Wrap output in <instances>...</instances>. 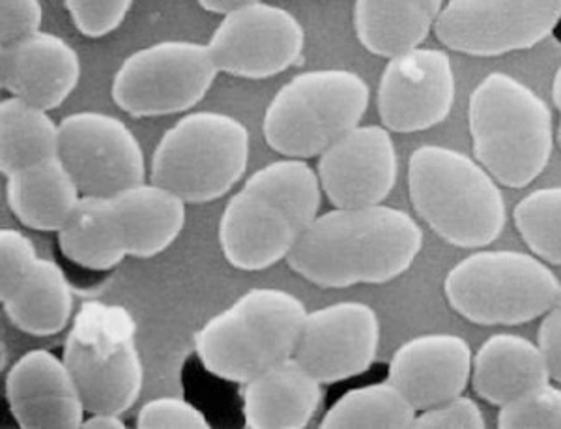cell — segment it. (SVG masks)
Listing matches in <instances>:
<instances>
[{"label":"cell","instance_id":"cell-13","mask_svg":"<svg viewBox=\"0 0 561 429\" xmlns=\"http://www.w3.org/2000/svg\"><path fill=\"white\" fill-rule=\"evenodd\" d=\"M58 158L83 195L108 197L147 182V161L126 122L98 111H79L60 121Z\"/></svg>","mask_w":561,"mask_h":429},{"label":"cell","instance_id":"cell-3","mask_svg":"<svg viewBox=\"0 0 561 429\" xmlns=\"http://www.w3.org/2000/svg\"><path fill=\"white\" fill-rule=\"evenodd\" d=\"M410 203L457 248H485L504 232V193L485 167L455 148L423 145L409 161Z\"/></svg>","mask_w":561,"mask_h":429},{"label":"cell","instance_id":"cell-15","mask_svg":"<svg viewBox=\"0 0 561 429\" xmlns=\"http://www.w3.org/2000/svg\"><path fill=\"white\" fill-rule=\"evenodd\" d=\"M380 346V320L364 302H337L306 315L294 359L322 385L369 372Z\"/></svg>","mask_w":561,"mask_h":429},{"label":"cell","instance_id":"cell-34","mask_svg":"<svg viewBox=\"0 0 561 429\" xmlns=\"http://www.w3.org/2000/svg\"><path fill=\"white\" fill-rule=\"evenodd\" d=\"M36 259L38 251L31 238L18 229L4 227L0 232V296L12 291Z\"/></svg>","mask_w":561,"mask_h":429},{"label":"cell","instance_id":"cell-21","mask_svg":"<svg viewBox=\"0 0 561 429\" xmlns=\"http://www.w3.org/2000/svg\"><path fill=\"white\" fill-rule=\"evenodd\" d=\"M550 379L541 347L517 334H494L473 357V391L496 407L549 385Z\"/></svg>","mask_w":561,"mask_h":429},{"label":"cell","instance_id":"cell-35","mask_svg":"<svg viewBox=\"0 0 561 429\" xmlns=\"http://www.w3.org/2000/svg\"><path fill=\"white\" fill-rule=\"evenodd\" d=\"M39 0H0V44L8 45L42 31Z\"/></svg>","mask_w":561,"mask_h":429},{"label":"cell","instance_id":"cell-38","mask_svg":"<svg viewBox=\"0 0 561 429\" xmlns=\"http://www.w3.org/2000/svg\"><path fill=\"white\" fill-rule=\"evenodd\" d=\"M197 2L198 7L206 10V12L225 15V13L232 12L237 8L248 7V4L261 2V0H197Z\"/></svg>","mask_w":561,"mask_h":429},{"label":"cell","instance_id":"cell-40","mask_svg":"<svg viewBox=\"0 0 561 429\" xmlns=\"http://www.w3.org/2000/svg\"><path fill=\"white\" fill-rule=\"evenodd\" d=\"M427 4H431V7L436 8V10H440L444 8V0H425Z\"/></svg>","mask_w":561,"mask_h":429},{"label":"cell","instance_id":"cell-37","mask_svg":"<svg viewBox=\"0 0 561 429\" xmlns=\"http://www.w3.org/2000/svg\"><path fill=\"white\" fill-rule=\"evenodd\" d=\"M84 429H126V422L122 420V415L116 413H90L89 418H84Z\"/></svg>","mask_w":561,"mask_h":429},{"label":"cell","instance_id":"cell-32","mask_svg":"<svg viewBox=\"0 0 561 429\" xmlns=\"http://www.w3.org/2000/svg\"><path fill=\"white\" fill-rule=\"evenodd\" d=\"M139 429H210L203 410L180 397H156L137 413Z\"/></svg>","mask_w":561,"mask_h":429},{"label":"cell","instance_id":"cell-39","mask_svg":"<svg viewBox=\"0 0 561 429\" xmlns=\"http://www.w3.org/2000/svg\"><path fill=\"white\" fill-rule=\"evenodd\" d=\"M552 100H554L556 110L560 113V126H558V139L561 145V66L556 71L554 83H552Z\"/></svg>","mask_w":561,"mask_h":429},{"label":"cell","instance_id":"cell-2","mask_svg":"<svg viewBox=\"0 0 561 429\" xmlns=\"http://www.w3.org/2000/svg\"><path fill=\"white\" fill-rule=\"evenodd\" d=\"M317 169L306 160L272 161L251 174L225 206L219 248L234 269L261 272L290 256L319 216Z\"/></svg>","mask_w":561,"mask_h":429},{"label":"cell","instance_id":"cell-27","mask_svg":"<svg viewBox=\"0 0 561 429\" xmlns=\"http://www.w3.org/2000/svg\"><path fill=\"white\" fill-rule=\"evenodd\" d=\"M60 124L21 98L0 102V171L4 177L57 158Z\"/></svg>","mask_w":561,"mask_h":429},{"label":"cell","instance_id":"cell-11","mask_svg":"<svg viewBox=\"0 0 561 429\" xmlns=\"http://www.w3.org/2000/svg\"><path fill=\"white\" fill-rule=\"evenodd\" d=\"M561 25V0H447L434 25L442 45L470 57L524 52Z\"/></svg>","mask_w":561,"mask_h":429},{"label":"cell","instance_id":"cell-20","mask_svg":"<svg viewBox=\"0 0 561 429\" xmlns=\"http://www.w3.org/2000/svg\"><path fill=\"white\" fill-rule=\"evenodd\" d=\"M322 399L319 379L294 357L283 360L243 385L245 428H307L317 417Z\"/></svg>","mask_w":561,"mask_h":429},{"label":"cell","instance_id":"cell-18","mask_svg":"<svg viewBox=\"0 0 561 429\" xmlns=\"http://www.w3.org/2000/svg\"><path fill=\"white\" fill-rule=\"evenodd\" d=\"M472 349L455 334H423L391 357L388 381L417 413L462 396L472 381Z\"/></svg>","mask_w":561,"mask_h":429},{"label":"cell","instance_id":"cell-36","mask_svg":"<svg viewBox=\"0 0 561 429\" xmlns=\"http://www.w3.org/2000/svg\"><path fill=\"white\" fill-rule=\"evenodd\" d=\"M537 346L549 364L550 375L561 383V287L549 312L542 315L541 327L537 332Z\"/></svg>","mask_w":561,"mask_h":429},{"label":"cell","instance_id":"cell-6","mask_svg":"<svg viewBox=\"0 0 561 429\" xmlns=\"http://www.w3.org/2000/svg\"><path fill=\"white\" fill-rule=\"evenodd\" d=\"M369 100V84L356 71H304L272 98L262 134L277 155L309 160L359 126Z\"/></svg>","mask_w":561,"mask_h":429},{"label":"cell","instance_id":"cell-14","mask_svg":"<svg viewBox=\"0 0 561 429\" xmlns=\"http://www.w3.org/2000/svg\"><path fill=\"white\" fill-rule=\"evenodd\" d=\"M455 94L457 81L447 53L415 47L388 58L378 81V116L389 132L417 134L446 121Z\"/></svg>","mask_w":561,"mask_h":429},{"label":"cell","instance_id":"cell-5","mask_svg":"<svg viewBox=\"0 0 561 429\" xmlns=\"http://www.w3.org/2000/svg\"><path fill=\"white\" fill-rule=\"evenodd\" d=\"M307 309L283 289H251L195 336L198 360L214 377L245 385L293 359Z\"/></svg>","mask_w":561,"mask_h":429},{"label":"cell","instance_id":"cell-33","mask_svg":"<svg viewBox=\"0 0 561 429\" xmlns=\"http://www.w3.org/2000/svg\"><path fill=\"white\" fill-rule=\"evenodd\" d=\"M414 429H483L485 417L472 397L457 396L446 404L420 410L415 415Z\"/></svg>","mask_w":561,"mask_h":429},{"label":"cell","instance_id":"cell-30","mask_svg":"<svg viewBox=\"0 0 561 429\" xmlns=\"http://www.w3.org/2000/svg\"><path fill=\"white\" fill-rule=\"evenodd\" d=\"M497 428H560L561 391L558 386L545 385L511 404L502 405L497 413Z\"/></svg>","mask_w":561,"mask_h":429},{"label":"cell","instance_id":"cell-16","mask_svg":"<svg viewBox=\"0 0 561 429\" xmlns=\"http://www.w3.org/2000/svg\"><path fill=\"white\" fill-rule=\"evenodd\" d=\"M317 174L322 193L335 208L382 205L399 174L391 132L359 124L319 156Z\"/></svg>","mask_w":561,"mask_h":429},{"label":"cell","instance_id":"cell-17","mask_svg":"<svg viewBox=\"0 0 561 429\" xmlns=\"http://www.w3.org/2000/svg\"><path fill=\"white\" fill-rule=\"evenodd\" d=\"M12 417L23 429L83 428V397L65 359L45 349L21 357L7 377Z\"/></svg>","mask_w":561,"mask_h":429},{"label":"cell","instance_id":"cell-19","mask_svg":"<svg viewBox=\"0 0 561 429\" xmlns=\"http://www.w3.org/2000/svg\"><path fill=\"white\" fill-rule=\"evenodd\" d=\"M81 71L79 53L65 38L45 31L0 49L2 89L42 110H58L77 89Z\"/></svg>","mask_w":561,"mask_h":429},{"label":"cell","instance_id":"cell-10","mask_svg":"<svg viewBox=\"0 0 561 429\" xmlns=\"http://www.w3.org/2000/svg\"><path fill=\"white\" fill-rule=\"evenodd\" d=\"M210 47L187 39H165L124 58L116 70L111 98L137 118L176 115L205 100L216 83Z\"/></svg>","mask_w":561,"mask_h":429},{"label":"cell","instance_id":"cell-31","mask_svg":"<svg viewBox=\"0 0 561 429\" xmlns=\"http://www.w3.org/2000/svg\"><path fill=\"white\" fill-rule=\"evenodd\" d=\"M135 0H65L77 31L87 38H103L121 29Z\"/></svg>","mask_w":561,"mask_h":429},{"label":"cell","instance_id":"cell-7","mask_svg":"<svg viewBox=\"0 0 561 429\" xmlns=\"http://www.w3.org/2000/svg\"><path fill=\"white\" fill-rule=\"evenodd\" d=\"M62 359L87 413L126 415L137 404L145 368L129 309L102 301L83 302L71 319Z\"/></svg>","mask_w":561,"mask_h":429},{"label":"cell","instance_id":"cell-24","mask_svg":"<svg viewBox=\"0 0 561 429\" xmlns=\"http://www.w3.org/2000/svg\"><path fill=\"white\" fill-rule=\"evenodd\" d=\"M0 302L13 327L36 338L62 332L73 317V291L65 270L44 257L34 261Z\"/></svg>","mask_w":561,"mask_h":429},{"label":"cell","instance_id":"cell-23","mask_svg":"<svg viewBox=\"0 0 561 429\" xmlns=\"http://www.w3.org/2000/svg\"><path fill=\"white\" fill-rule=\"evenodd\" d=\"M81 197V188L58 156L7 177L8 206L34 232H60Z\"/></svg>","mask_w":561,"mask_h":429},{"label":"cell","instance_id":"cell-9","mask_svg":"<svg viewBox=\"0 0 561 429\" xmlns=\"http://www.w3.org/2000/svg\"><path fill=\"white\" fill-rule=\"evenodd\" d=\"M560 282L542 259L513 250L478 251L449 270V306L481 327H517L549 312Z\"/></svg>","mask_w":561,"mask_h":429},{"label":"cell","instance_id":"cell-29","mask_svg":"<svg viewBox=\"0 0 561 429\" xmlns=\"http://www.w3.org/2000/svg\"><path fill=\"white\" fill-rule=\"evenodd\" d=\"M513 219L534 256L561 267V187L541 188L515 206Z\"/></svg>","mask_w":561,"mask_h":429},{"label":"cell","instance_id":"cell-4","mask_svg":"<svg viewBox=\"0 0 561 429\" xmlns=\"http://www.w3.org/2000/svg\"><path fill=\"white\" fill-rule=\"evenodd\" d=\"M473 158L497 184L526 188L549 166L552 113L536 90L494 71L473 89L468 105Z\"/></svg>","mask_w":561,"mask_h":429},{"label":"cell","instance_id":"cell-25","mask_svg":"<svg viewBox=\"0 0 561 429\" xmlns=\"http://www.w3.org/2000/svg\"><path fill=\"white\" fill-rule=\"evenodd\" d=\"M438 15L425 0H356L354 31L367 52L393 58L421 47Z\"/></svg>","mask_w":561,"mask_h":429},{"label":"cell","instance_id":"cell-12","mask_svg":"<svg viewBox=\"0 0 561 429\" xmlns=\"http://www.w3.org/2000/svg\"><path fill=\"white\" fill-rule=\"evenodd\" d=\"M206 45L221 74L270 79L300 60L306 31L293 12L261 0L225 13Z\"/></svg>","mask_w":561,"mask_h":429},{"label":"cell","instance_id":"cell-28","mask_svg":"<svg viewBox=\"0 0 561 429\" xmlns=\"http://www.w3.org/2000/svg\"><path fill=\"white\" fill-rule=\"evenodd\" d=\"M415 415L417 410L402 392L383 381L343 394L322 417L320 428L404 429L414 426Z\"/></svg>","mask_w":561,"mask_h":429},{"label":"cell","instance_id":"cell-26","mask_svg":"<svg viewBox=\"0 0 561 429\" xmlns=\"http://www.w3.org/2000/svg\"><path fill=\"white\" fill-rule=\"evenodd\" d=\"M58 246L73 263L100 272L115 269L129 257L111 197L83 195L58 232Z\"/></svg>","mask_w":561,"mask_h":429},{"label":"cell","instance_id":"cell-22","mask_svg":"<svg viewBox=\"0 0 561 429\" xmlns=\"http://www.w3.org/2000/svg\"><path fill=\"white\" fill-rule=\"evenodd\" d=\"M108 197L129 257L160 256L176 242L184 229L187 203L152 180Z\"/></svg>","mask_w":561,"mask_h":429},{"label":"cell","instance_id":"cell-1","mask_svg":"<svg viewBox=\"0 0 561 429\" xmlns=\"http://www.w3.org/2000/svg\"><path fill=\"white\" fill-rule=\"evenodd\" d=\"M421 248L423 232L417 222L382 203L319 214L287 263L317 287L382 285L404 274Z\"/></svg>","mask_w":561,"mask_h":429},{"label":"cell","instance_id":"cell-8","mask_svg":"<svg viewBox=\"0 0 561 429\" xmlns=\"http://www.w3.org/2000/svg\"><path fill=\"white\" fill-rule=\"evenodd\" d=\"M251 135L234 116L197 111L182 116L156 145L150 180L185 203H210L237 187L248 169Z\"/></svg>","mask_w":561,"mask_h":429}]
</instances>
